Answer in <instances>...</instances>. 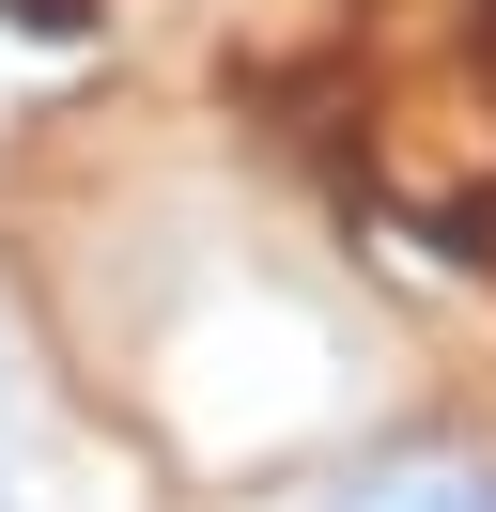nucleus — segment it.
<instances>
[{
	"mask_svg": "<svg viewBox=\"0 0 496 512\" xmlns=\"http://www.w3.org/2000/svg\"><path fill=\"white\" fill-rule=\"evenodd\" d=\"M295 512H496V435H388L341 481H310Z\"/></svg>",
	"mask_w": 496,
	"mask_h": 512,
	"instance_id": "f257e3e1",
	"label": "nucleus"
},
{
	"mask_svg": "<svg viewBox=\"0 0 496 512\" xmlns=\"http://www.w3.org/2000/svg\"><path fill=\"white\" fill-rule=\"evenodd\" d=\"M0 512H47V481H31V450L0 435Z\"/></svg>",
	"mask_w": 496,
	"mask_h": 512,
	"instance_id": "f03ea898",
	"label": "nucleus"
},
{
	"mask_svg": "<svg viewBox=\"0 0 496 512\" xmlns=\"http://www.w3.org/2000/svg\"><path fill=\"white\" fill-rule=\"evenodd\" d=\"M16 388H31V373H16V342H0V435H16Z\"/></svg>",
	"mask_w": 496,
	"mask_h": 512,
	"instance_id": "7ed1b4c3",
	"label": "nucleus"
}]
</instances>
